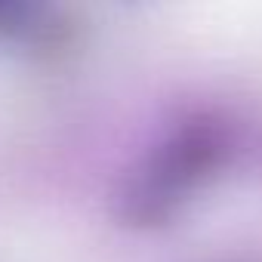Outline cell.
Segmentation results:
<instances>
[{
	"mask_svg": "<svg viewBox=\"0 0 262 262\" xmlns=\"http://www.w3.org/2000/svg\"><path fill=\"white\" fill-rule=\"evenodd\" d=\"M228 151L225 129L213 120H191L173 133L158 155L148 161L145 173L133 191V210L142 219H161L185 204L216 170Z\"/></svg>",
	"mask_w": 262,
	"mask_h": 262,
	"instance_id": "1",
	"label": "cell"
}]
</instances>
